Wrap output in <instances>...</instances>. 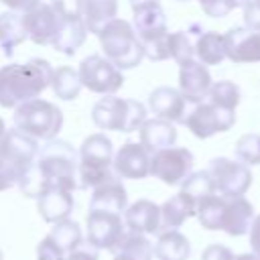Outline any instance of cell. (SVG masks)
Masks as SVG:
<instances>
[{
	"mask_svg": "<svg viewBox=\"0 0 260 260\" xmlns=\"http://www.w3.org/2000/svg\"><path fill=\"white\" fill-rule=\"evenodd\" d=\"M18 187L24 197L32 199L51 187L67 191L77 189V152L65 140H47L45 146H39L37 158L26 175L18 181Z\"/></svg>",
	"mask_w": 260,
	"mask_h": 260,
	"instance_id": "obj_1",
	"label": "cell"
},
{
	"mask_svg": "<svg viewBox=\"0 0 260 260\" xmlns=\"http://www.w3.org/2000/svg\"><path fill=\"white\" fill-rule=\"evenodd\" d=\"M51 77L53 67L45 59L0 67V106L18 108L28 100L39 98L51 85Z\"/></svg>",
	"mask_w": 260,
	"mask_h": 260,
	"instance_id": "obj_2",
	"label": "cell"
},
{
	"mask_svg": "<svg viewBox=\"0 0 260 260\" xmlns=\"http://www.w3.org/2000/svg\"><path fill=\"white\" fill-rule=\"evenodd\" d=\"M39 152V140L12 128L0 140V191H6L26 175Z\"/></svg>",
	"mask_w": 260,
	"mask_h": 260,
	"instance_id": "obj_3",
	"label": "cell"
},
{
	"mask_svg": "<svg viewBox=\"0 0 260 260\" xmlns=\"http://www.w3.org/2000/svg\"><path fill=\"white\" fill-rule=\"evenodd\" d=\"M112 160H114V146L112 140L98 132L87 136L81 146H79V154H77V183L81 189L87 187H98L106 181H110L114 175L112 169Z\"/></svg>",
	"mask_w": 260,
	"mask_h": 260,
	"instance_id": "obj_4",
	"label": "cell"
},
{
	"mask_svg": "<svg viewBox=\"0 0 260 260\" xmlns=\"http://www.w3.org/2000/svg\"><path fill=\"white\" fill-rule=\"evenodd\" d=\"M98 37H100V45L106 59L112 65H116L120 71L134 69L144 59L142 45L132 24L124 18H114L112 22H108Z\"/></svg>",
	"mask_w": 260,
	"mask_h": 260,
	"instance_id": "obj_5",
	"label": "cell"
},
{
	"mask_svg": "<svg viewBox=\"0 0 260 260\" xmlns=\"http://www.w3.org/2000/svg\"><path fill=\"white\" fill-rule=\"evenodd\" d=\"M132 28L142 45L144 57L150 61H165L169 59V30H167V16L160 2L144 4L134 8Z\"/></svg>",
	"mask_w": 260,
	"mask_h": 260,
	"instance_id": "obj_6",
	"label": "cell"
},
{
	"mask_svg": "<svg viewBox=\"0 0 260 260\" xmlns=\"http://www.w3.org/2000/svg\"><path fill=\"white\" fill-rule=\"evenodd\" d=\"M91 120L100 130H114L130 134L146 120V108L138 100L104 95L91 110Z\"/></svg>",
	"mask_w": 260,
	"mask_h": 260,
	"instance_id": "obj_7",
	"label": "cell"
},
{
	"mask_svg": "<svg viewBox=\"0 0 260 260\" xmlns=\"http://www.w3.org/2000/svg\"><path fill=\"white\" fill-rule=\"evenodd\" d=\"M12 122L16 130L32 136L35 140L47 142V140L57 138L63 126V112L53 102L35 98L14 108Z\"/></svg>",
	"mask_w": 260,
	"mask_h": 260,
	"instance_id": "obj_8",
	"label": "cell"
},
{
	"mask_svg": "<svg viewBox=\"0 0 260 260\" xmlns=\"http://www.w3.org/2000/svg\"><path fill=\"white\" fill-rule=\"evenodd\" d=\"M87 244L93 246L95 250H106V252H116L128 234L126 223L122 213H112V211H102V209H89L87 217Z\"/></svg>",
	"mask_w": 260,
	"mask_h": 260,
	"instance_id": "obj_9",
	"label": "cell"
},
{
	"mask_svg": "<svg viewBox=\"0 0 260 260\" xmlns=\"http://www.w3.org/2000/svg\"><path fill=\"white\" fill-rule=\"evenodd\" d=\"M209 179L213 183V191L221 197H240L252 185V171L248 165L240 160H232L225 156H217L207 167Z\"/></svg>",
	"mask_w": 260,
	"mask_h": 260,
	"instance_id": "obj_10",
	"label": "cell"
},
{
	"mask_svg": "<svg viewBox=\"0 0 260 260\" xmlns=\"http://www.w3.org/2000/svg\"><path fill=\"white\" fill-rule=\"evenodd\" d=\"M77 73H79L81 85L87 87L93 93H100V95H114L124 85L122 71L116 65H112L102 55H89V57H85L79 63Z\"/></svg>",
	"mask_w": 260,
	"mask_h": 260,
	"instance_id": "obj_11",
	"label": "cell"
},
{
	"mask_svg": "<svg viewBox=\"0 0 260 260\" xmlns=\"http://www.w3.org/2000/svg\"><path fill=\"white\" fill-rule=\"evenodd\" d=\"M195 156L185 146H169L150 154V175L167 185H181L193 173Z\"/></svg>",
	"mask_w": 260,
	"mask_h": 260,
	"instance_id": "obj_12",
	"label": "cell"
},
{
	"mask_svg": "<svg viewBox=\"0 0 260 260\" xmlns=\"http://www.w3.org/2000/svg\"><path fill=\"white\" fill-rule=\"evenodd\" d=\"M197 138H209L217 132H228L236 124V112L209 102H199L183 122Z\"/></svg>",
	"mask_w": 260,
	"mask_h": 260,
	"instance_id": "obj_13",
	"label": "cell"
},
{
	"mask_svg": "<svg viewBox=\"0 0 260 260\" xmlns=\"http://www.w3.org/2000/svg\"><path fill=\"white\" fill-rule=\"evenodd\" d=\"M22 24L26 39H30L35 45H53L63 18L53 10L51 4L39 2L32 10L22 14Z\"/></svg>",
	"mask_w": 260,
	"mask_h": 260,
	"instance_id": "obj_14",
	"label": "cell"
},
{
	"mask_svg": "<svg viewBox=\"0 0 260 260\" xmlns=\"http://www.w3.org/2000/svg\"><path fill=\"white\" fill-rule=\"evenodd\" d=\"M114 175L120 179H144L150 175V152L140 142H124L112 160Z\"/></svg>",
	"mask_w": 260,
	"mask_h": 260,
	"instance_id": "obj_15",
	"label": "cell"
},
{
	"mask_svg": "<svg viewBox=\"0 0 260 260\" xmlns=\"http://www.w3.org/2000/svg\"><path fill=\"white\" fill-rule=\"evenodd\" d=\"M225 59L234 63H258L260 61V28L234 26L225 35Z\"/></svg>",
	"mask_w": 260,
	"mask_h": 260,
	"instance_id": "obj_16",
	"label": "cell"
},
{
	"mask_svg": "<svg viewBox=\"0 0 260 260\" xmlns=\"http://www.w3.org/2000/svg\"><path fill=\"white\" fill-rule=\"evenodd\" d=\"M179 67H181L179 69V91L183 93V98L193 106L203 102V98H207V91L213 83L207 65H203L197 59H191Z\"/></svg>",
	"mask_w": 260,
	"mask_h": 260,
	"instance_id": "obj_17",
	"label": "cell"
},
{
	"mask_svg": "<svg viewBox=\"0 0 260 260\" xmlns=\"http://www.w3.org/2000/svg\"><path fill=\"white\" fill-rule=\"evenodd\" d=\"M187 106H189V102L183 98V93L169 85H160V87L152 89L148 95V108L152 110V114L171 124L185 122V118L189 114Z\"/></svg>",
	"mask_w": 260,
	"mask_h": 260,
	"instance_id": "obj_18",
	"label": "cell"
},
{
	"mask_svg": "<svg viewBox=\"0 0 260 260\" xmlns=\"http://www.w3.org/2000/svg\"><path fill=\"white\" fill-rule=\"evenodd\" d=\"M126 230L134 234H156L160 232V207L150 199H138L132 205H128L122 213Z\"/></svg>",
	"mask_w": 260,
	"mask_h": 260,
	"instance_id": "obj_19",
	"label": "cell"
},
{
	"mask_svg": "<svg viewBox=\"0 0 260 260\" xmlns=\"http://www.w3.org/2000/svg\"><path fill=\"white\" fill-rule=\"evenodd\" d=\"M254 219V207L252 203L240 195V197H225L223 201V213H221V232L228 236H244L248 234Z\"/></svg>",
	"mask_w": 260,
	"mask_h": 260,
	"instance_id": "obj_20",
	"label": "cell"
},
{
	"mask_svg": "<svg viewBox=\"0 0 260 260\" xmlns=\"http://www.w3.org/2000/svg\"><path fill=\"white\" fill-rule=\"evenodd\" d=\"M73 207H75V201H73L71 191L67 189L51 187V189H45L37 197V209L47 223H57V221L67 219Z\"/></svg>",
	"mask_w": 260,
	"mask_h": 260,
	"instance_id": "obj_21",
	"label": "cell"
},
{
	"mask_svg": "<svg viewBox=\"0 0 260 260\" xmlns=\"http://www.w3.org/2000/svg\"><path fill=\"white\" fill-rule=\"evenodd\" d=\"M126 207H128V193H126L122 181H118V177H112L110 181L93 187V193L89 199V209L124 213Z\"/></svg>",
	"mask_w": 260,
	"mask_h": 260,
	"instance_id": "obj_22",
	"label": "cell"
},
{
	"mask_svg": "<svg viewBox=\"0 0 260 260\" xmlns=\"http://www.w3.org/2000/svg\"><path fill=\"white\" fill-rule=\"evenodd\" d=\"M138 136H140V144L152 154L160 148H169L177 142V130L175 124L160 120V118H152V120H144L142 126L138 128Z\"/></svg>",
	"mask_w": 260,
	"mask_h": 260,
	"instance_id": "obj_23",
	"label": "cell"
},
{
	"mask_svg": "<svg viewBox=\"0 0 260 260\" xmlns=\"http://www.w3.org/2000/svg\"><path fill=\"white\" fill-rule=\"evenodd\" d=\"M195 213H197V201L185 191H179L160 205V228L177 230Z\"/></svg>",
	"mask_w": 260,
	"mask_h": 260,
	"instance_id": "obj_24",
	"label": "cell"
},
{
	"mask_svg": "<svg viewBox=\"0 0 260 260\" xmlns=\"http://www.w3.org/2000/svg\"><path fill=\"white\" fill-rule=\"evenodd\" d=\"M118 14V0H83L81 20L91 35H100L102 28Z\"/></svg>",
	"mask_w": 260,
	"mask_h": 260,
	"instance_id": "obj_25",
	"label": "cell"
},
{
	"mask_svg": "<svg viewBox=\"0 0 260 260\" xmlns=\"http://www.w3.org/2000/svg\"><path fill=\"white\" fill-rule=\"evenodd\" d=\"M154 256L158 260H189L191 244L179 230H165L154 244Z\"/></svg>",
	"mask_w": 260,
	"mask_h": 260,
	"instance_id": "obj_26",
	"label": "cell"
},
{
	"mask_svg": "<svg viewBox=\"0 0 260 260\" xmlns=\"http://www.w3.org/2000/svg\"><path fill=\"white\" fill-rule=\"evenodd\" d=\"M87 39V28L83 24L81 18L77 20H63L55 41H53V49L57 53H63V55H73Z\"/></svg>",
	"mask_w": 260,
	"mask_h": 260,
	"instance_id": "obj_27",
	"label": "cell"
},
{
	"mask_svg": "<svg viewBox=\"0 0 260 260\" xmlns=\"http://www.w3.org/2000/svg\"><path fill=\"white\" fill-rule=\"evenodd\" d=\"M195 57L203 65H219L225 59V39L215 30H205L195 41Z\"/></svg>",
	"mask_w": 260,
	"mask_h": 260,
	"instance_id": "obj_28",
	"label": "cell"
},
{
	"mask_svg": "<svg viewBox=\"0 0 260 260\" xmlns=\"http://www.w3.org/2000/svg\"><path fill=\"white\" fill-rule=\"evenodd\" d=\"M26 32H24V24H22V14L18 12H2L0 14V47L4 51V55H12L14 49L24 43Z\"/></svg>",
	"mask_w": 260,
	"mask_h": 260,
	"instance_id": "obj_29",
	"label": "cell"
},
{
	"mask_svg": "<svg viewBox=\"0 0 260 260\" xmlns=\"http://www.w3.org/2000/svg\"><path fill=\"white\" fill-rule=\"evenodd\" d=\"M51 87L55 91V95L59 100H65V102H71L75 98H79V91H81V79H79V73L69 67V65H63V67H57L53 69V77H51Z\"/></svg>",
	"mask_w": 260,
	"mask_h": 260,
	"instance_id": "obj_30",
	"label": "cell"
},
{
	"mask_svg": "<svg viewBox=\"0 0 260 260\" xmlns=\"http://www.w3.org/2000/svg\"><path fill=\"white\" fill-rule=\"evenodd\" d=\"M223 201L225 197L217 195V193H211L207 197H203L199 203H197V219L199 223L209 230V232H217L221 230V213H223Z\"/></svg>",
	"mask_w": 260,
	"mask_h": 260,
	"instance_id": "obj_31",
	"label": "cell"
},
{
	"mask_svg": "<svg viewBox=\"0 0 260 260\" xmlns=\"http://www.w3.org/2000/svg\"><path fill=\"white\" fill-rule=\"evenodd\" d=\"M49 236L55 240V244H57L65 254L73 252L77 246L83 244V234H81L79 223L73 221V219H69V217L63 219V221L53 223V230L49 232Z\"/></svg>",
	"mask_w": 260,
	"mask_h": 260,
	"instance_id": "obj_32",
	"label": "cell"
},
{
	"mask_svg": "<svg viewBox=\"0 0 260 260\" xmlns=\"http://www.w3.org/2000/svg\"><path fill=\"white\" fill-rule=\"evenodd\" d=\"M207 102L209 104H215L219 108H225V110H234L238 108L240 104V87L234 83V81H228V79H221V81H213L209 91H207Z\"/></svg>",
	"mask_w": 260,
	"mask_h": 260,
	"instance_id": "obj_33",
	"label": "cell"
},
{
	"mask_svg": "<svg viewBox=\"0 0 260 260\" xmlns=\"http://www.w3.org/2000/svg\"><path fill=\"white\" fill-rule=\"evenodd\" d=\"M116 252H122V254L130 256L132 260H152V256H154V246H152V242H150L146 236L128 232ZM116 252H114V254H116Z\"/></svg>",
	"mask_w": 260,
	"mask_h": 260,
	"instance_id": "obj_34",
	"label": "cell"
},
{
	"mask_svg": "<svg viewBox=\"0 0 260 260\" xmlns=\"http://www.w3.org/2000/svg\"><path fill=\"white\" fill-rule=\"evenodd\" d=\"M169 55L179 65L195 59V43L191 41V35L185 30L169 32Z\"/></svg>",
	"mask_w": 260,
	"mask_h": 260,
	"instance_id": "obj_35",
	"label": "cell"
},
{
	"mask_svg": "<svg viewBox=\"0 0 260 260\" xmlns=\"http://www.w3.org/2000/svg\"><path fill=\"white\" fill-rule=\"evenodd\" d=\"M181 191H185L187 195H191L197 203H199L203 197L215 193V191H213V183H211L207 171H195V173H189L187 179L181 183Z\"/></svg>",
	"mask_w": 260,
	"mask_h": 260,
	"instance_id": "obj_36",
	"label": "cell"
},
{
	"mask_svg": "<svg viewBox=\"0 0 260 260\" xmlns=\"http://www.w3.org/2000/svg\"><path fill=\"white\" fill-rule=\"evenodd\" d=\"M236 158L244 165H260V134H244L236 142Z\"/></svg>",
	"mask_w": 260,
	"mask_h": 260,
	"instance_id": "obj_37",
	"label": "cell"
},
{
	"mask_svg": "<svg viewBox=\"0 0 260 260\" xmlns=\"http://www.w3.org/2000/svg\"><path fill=\"white\" fill-rule=\"evenodd\" d=\"M51 6L63 20H77L81 18L83 0H51Z\"/></svg>",
	"mask_w": 260,
	"mask_h": 260,
	"instance_id": "obj_38",
	"label": "cell"
},
{
	"mask_svg": "<svg viewBox=\"0 0 260 260\" xmlns=\"http://www.w3.org/2000/svg\"><path fill=\"white\" fill-rule=\"evenodd\" d=\"M67 254L55 244L51 236H45L37 246V260H65Z\"/></svg>",
	"mask_w": 260,
	"mask_h": 260,
	"instance_id": "obj_39",
	"label": "cell"
},
{
	"mask_svg": "<svg viewBox=\"0 0 260 260\" xmlns=\"http://www.w3.org/2000/svg\"><path fill=\"white\" fill-rule=\"evenodd\" d=\"M234 252L223 246V244H209L203 254H201V260H234Z\"/></svg>",
	"mask_w": 260,
	"mask_h": 260,
	"instance_id": "obj_40",
	"label": "cell"
},
{
	"mask_svg": "<svg viewBox=\"0 0 260 260\" xmlns=\"http://www.w3.org/2000/svg\"><path fill=\"white\" fill-rule=\"evenodd\" d=\"M65 260H100V256H98V250H95L93 246L81 244V246H77L73 252H69Z\"/></svg>",
	"mask_w": 260,
	"mask_h": 260,
	"instance_id": "obj_41",
	"label": "cell"
},
{
	"mask_svg": "<svg viewBox=\"0 0 260 260\" xmlns=\"http://www.w3.org/2000/svg\"><path fill=\"white\" fill-rule=\"evenodd\" d=\"M248 240H250L252 254L260 256V213L254 215V219H252V225L248 230Z\"/></svg>",
	"mask_w": 260,
	"mask_h": 260,
	"instance_id": "obj_42",
	"label": "cell"
},
{
	"mask_svg": "<svg viewBox=\"0 0 260 260\" xmlns=\"http://www.w3.org/2000/svg\"><path fill=\"white\" fill-rule=\"evenodd\" d=\"M4 6H8V10L12 12H18V14H24L28 10H32L41 0H0Z\"/></svg>",
	"mask_w": 260,
	"mask_h": 260,
	"instance_id": "obj_43",
	"label": "cell"
},
{
	"mask_svg": "<svg viewBox=\"0 0 260 260\" xmlns=\"http://www.w3.org/2000/svg\"><path fill=\"white\" fill-rule=\"evenodd\" d=\"M154 2H158V0H130V6H132V10H134V8H140V6H144V4H154Z\"/></svg>",
	"mask_w": 260,
	"mask_h": 260,
	"instance_id": "obj_44",
	"label": "cell"
},
{
	"mask_svg": "<svg viewBox=\"0 0 260 260\" xmlns=\"http://www.w3.org/2000/svg\"><path fill=\"white\" fill-rule=\"evenodd\" d=\"M234 260H260V256L248 252V254H238V256H234Z\"/></svg>",
	"mask_w": 260,
	"mask_h": 260,
	"instance_id": "obj_45",
	"label": "cell"
},
{
	"mask_svg": "<svg viewBox=\"0 0 260 260\" xmlns=\"http://www.w3.org/2000/svg\"><path fill=\"white\" fill-rule=\"evenodd\" d=\"M112 260H132V258H130V256H126V254H122V252H116Z\"/></svg>",
	"mask_w": 260,
	"mask_h": 260,
	"instance_id": "obj_46",
	"label": "cell"
},
{
	"mask_svg": "<svg viewBox=\"0 0 260 260\" xmlns=\"http://www.w3.org/2000/svg\"><path fill=\"white\" fill-rule=\"evenodd\" d=\"M4 132H6V124H4V120L0 118V140H2V136H4Z\"/></svg>",
	"mask_w": 260,
	"mask_h": 260,
	"instance_id": "obj_47",
	"label": "cell"
},
{
	"mask_svg": "<svg viewBox=\"0 0 260 260\" xmlns=\"http://www.w3.org/2000/svg\"><path fill=\"white\" fill-rule=\"evenodd\" d=\"M203 2H207V0H199V4H203Z\"/></svg>",
	"mask_w": 260,
	"mask_h": 260,
	"instance_id": "obj_48",
	"label": "cell"
},
{
	"mask_svg": "<svg viewBox=\"0 0 260 260\" xmlns=\"http://www.w3.org/2000/svg\"><path fill=\"white\" fill-rule=\"evenodd\" d=\"M0 260H4V256H2V252H0Z\"/></svg>",
	"mask_w": 260,
	"mask_h": 260,
	"instance_id": "obj_49",
	"label": "cell"
},
{
	"mask_svg": "<svg viewBox=\"0 0 260 260\" xmlns=\"http://www.w3.org/2000/svg\"><path fill=\"white\" fill-rule=\"evenodd\" d=\"M179 2H187V0H179Z\"/></svg>",
	"mask_w": 260,
	"mask_h": 260,
	"instance_id": "obj_50",
	"label": "cell"
}]
</instances>
